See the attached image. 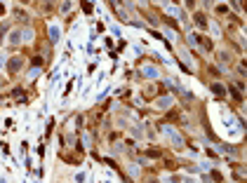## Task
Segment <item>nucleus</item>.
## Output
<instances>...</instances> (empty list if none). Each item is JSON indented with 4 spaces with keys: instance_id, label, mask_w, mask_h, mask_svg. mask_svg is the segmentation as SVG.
I'll return each mask as SVG.
<instances>
[{
    "instance_id": "7ed1b4c3",
    "label": "nucleus",
    "mask_w": 247,
    "mask_h": 183,
    "mask_svg": "<svg viewBox=\"0 0 247 183\" xmlns=\"http://www.w3.org/2000/svg\"><path fill=\"white\" fill-rule=\"evenodd\" d=\"M212 92H214L217 96H224V94H226V89H224V87H221V85H217V82H214V85H212Z\"/></svg>"
},
{
    "instance_id": "0eeeda50",
    "label": "nucleus",
    "mask_w": 247,
    "mask_h": 183,
    "mask_svg": "<svg viewBox=\"0 0 247 183\" xmlns=\"http://www.w3.org/2000/svg\"><path fill=\"white\" fill-rule=\"evenodd\" d=\"M2 12H5V7H2V5H0V14H2Z\"/></svg>"
},
{
    "instance_id": "423d86ee",
    "label": "nucleus",
    "mask_w": 247,
    "mask_h": 183,
    "mask_svg": "<svg viewBox=\"0 0 247 183\" xmlns=\"http://www.w3.org/2000/svg\"><path fill=\"white\" fill-rule=\"evenodd\" d=\"M68 10H71V2H68V0H66L64 5H61V12H64V14H66V12H68Z\"/></svg>"
},
{
    "instance_id": "20e7f679",
    "label": "nucleus",
    "mask_w": 247,
    "mask_h": 183,
    "mask_svg": "<svg viewBox=\"0 0 247 183\" xmlns=\"http://www.w3.org/2000/svg\"><path fill=\"white\" fill-rule=\"evenodd\" d=\"M10 38H12V40H10L12 45H19V42H21V40H19V38H21V33H19V31H14V33L10 35Z\"/></svg>"
},
{
    "instance_id": "39448f33",
    "label": "nucleus",
    "mask_w": 247,
    "mask_h": 183,
    "mask_svg": "<svg viewBox=\"0 0 247 183\" xmlns=\"http://www.w3.org/2000/svg\"><path fill=\"white\" fill-rule=\"evenodd\" d=\"M82 10H85V12H92V5L87 2V0H82Z\"/></svg>"
},
{
    "instance_id": "f257e3e1",
    "label": "nucleus",
    "mask_w": 247,
    "mask_h": 183,
    "mask_svg": "<svg viewBox=\"0 0 247 183\" xmlns=\"http://www.w3.org/2000/svg\"><path fill=\"white\" fill-rule=\"evenodd\" d=\"M21 64H24V61H21V56H14V59H12L10 64H7V70H10V73H16V70L21 68Z\"/></svg>"
},
{
    "instance_id": "f03ea898",
    "label": "nucleus",
    "mask_w": 247,
    "mask_h": 183,
    "mask_svg": "<svg viewBox=\"0 0 247 183\" xmlns=\"http://www.w3.org/2000/svg\"><path fill=\"white\" fill-rule=\"evenodd\" d=\"M193 21L198 24L200 28H205V26H207V19H205V14H200V12H195V16H193Z\"/></svg>"
}]
</instances>
